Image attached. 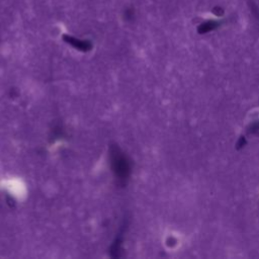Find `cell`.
<instances>
[{
  "label": "cell",
  "mask_w": 259,
  "mask_h": 259,
  "mask_svg": "<svg viewBox=\"0 0 259 259\" xmlns=\"http://www.w3.org/2000/svg\"><path fill=\"white\" fill-rule=\"evenodd\" d=\"M62 33H63V27H62V25H60V24H54V25L51 27V29H50V34H51V36L54 37V38L61 36Z\"/></svg>",
  "instance_id": "cell-1"
}]
</instances>
